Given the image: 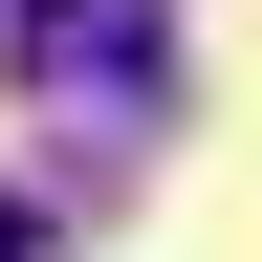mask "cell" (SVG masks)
<instances>
[{
	"label": "cell",
	"mask_w": 262,
	"mask_h": 262,
	"mask_svg": "<svg viewBox=\"0 0 262 262\" xmlns=\"http://www.w3.org/2000/svg\"><path fill=\"white\" fill-rule=\"evenodd\" d=\"M22 110L66 131V175H131L175 110V22L153 0H22Z\"/></svg>",
	"instance_id": "6da1fadb"
},
{
	"label": "cell",
	"mask_w": 262,
	"mask_h": 262,
	"mask_svg": "<svg viewBox=\"0 0 262 262\" xmlns=\"http://www.w3.org/2000/svg\"><path fill=\"white\" fill-rule=\"evenodd\" d=\"M0 262H44V219H22V196H0Z\"/></svg>",
	"instance_id": "7a4b0ae2"
}]
</instances>
